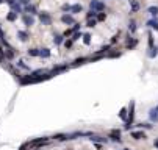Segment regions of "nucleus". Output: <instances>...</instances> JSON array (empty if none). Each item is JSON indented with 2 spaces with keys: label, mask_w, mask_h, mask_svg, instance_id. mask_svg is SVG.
Returning <instances> with one entry per match:
<instances>
[{
  "label": "nucleus",
  "mask_w": 158,
  "mask_h": 150,
  "mask_svg": "<svg viewBox=\"0 0 158 150\" xmlns=\"http://www.w3.org/2000/svg\"><path fill=\"white\" fill-rule=\"evenodd\" d=\"M156 109H158V106H156Z\"/></svg>",
  "instance_id": "obj_51"
},
{
  "label": "nucleus",
  "mask_w": 158,
  "mask_h": 150,
  "mask_svg": "<svg viewBox=\"0 0 158 150\" xmlns=\"http://www.w3.org/2000/svg\"><path fill=\"white\" fill-rule=\"evenodd\" d=\"M22 22H24L27 27H31V25L34 24V17H33L31 14H24V16H22Z\"/></svg>",
  "instance_id": "obj_7"
},
{
  "label": "nucleus",
  "mask_w": 158,
  "mask_h": 150,
  "mask_svg": "<svg viewBox=\"0 0 158 150\" xmlns=\"http://www.w3.org/2000/svg\"><path fill=\"white\" fill-rule=\"evenodd\" d=\"M63 39H64L63 34H55V38H53V44L60 45V44H63Z\"/></svg>",
  "instance_id": "obj_25"
},
{
  "label": "nucleus",
  "mask_w": 158,
  "mask_h": 150,
  "mask_svg": "<svg viewBox=\"0 0 158 150\" xmlns=\"http://www.w3.org/2000/svg\"><path fill=\"white\" fill-rule=\"evenodd\" d=\"M83 42H85L86 45L91 44V34H89V33H85V34H83Z\"/></svg>",
  "instance_id": "obj_31"
},
{
  "label": "nucleus",
  "mask_w": 158,
  "mask_h": 150,
  "mask_svg": "<svg viewBox=\"0 0 158 150\" xmlns=\"http://www.w3.org/2000/svg\"><path fill=\"white\" fill-rule=\"evenodd\" d=\"M17 38H19L21 41H27V39H28V33L24 31V30H19V31H17Z\"/></svg>",
  "instance_id": "obj_21"
},
{
  "label": "nucleus",
  "mask_w": 158,
  "mask_h": 150,
  "mask_svg": "<svg viewBox=\"0 0 158 150\" xmlns=\"http://www.w3.org/2000/svg\"><path fill=\"white\" fill-rule=\"evenodd\" d=\"M127 114H128V108H120V111H119V117L122 119V120H127Z\"/></svg>",
  "instance_id": "obj_22"
},
{
  "label": "nucleus",
  "mask_w": 158,
  "mask_h": 150,
  "mask_svg": "<svg viewBox=\"0 0 158 150\" xmlns=\"http://www.w3.org/2000/svg\"><path fill=\"white\" fill-rule=\"evenodd\" d=\"M0 39H5V34H3V30H2V27H0Z\"/></svg>",
  "instance_id": "obj_45"
},
{
  "label": "nucleus",
  "mask_w": 158,
  "mask_h": 150,
  "mask_svg": "<svg viewBox=\"0 0 158 150\" xmlns=\"http://www.w3.org/2000/svg\"><path fill=\"white\" fill-rule=\"evenodd\" d=\"M91 141H92V142H107V141H108V138H102V136H92L91 135V138H89Z\"/></svg>",
  "instance_id": "obj_19"
},
{
  "label": "nucleus",
  "mask_w": 158,
  "mask_h": 150,
  "mask_svg": "<svg viewBox=\"0 0 158 150\" xmlns=\"http://www.w3.org/2000/svg\"><path fill=\"white\" fill-rule=\"evenodd\" d=\"M61 22H63V24H66V25H74V24H75V19H74L72 14L64 13V14L61 16Z\"/></svg>",
  "instance_id": "obj_4"
},
{
  "label": "nucleus",
  "mask_w": 158,
  "mask_h": 150,
  "mask_svg": "<svg viewBox=\"0 0 158 150\" xmlns=\"http://www.w3.org/2000/svg\"><path fill=\"white\" fill-rule=\"evenodd\" d=\"M80 38H83L81 31H74V33H72V41H78Z\"/></svg>",
  "instance_id": "obj_30"
},
{
  "label": "nucleus",
  "mask_w": 158,
  "mask_h": 150,
  "mask_svg": "<svg viewBox=\"0 0 158 150\" xmlns=\"http://www.w3.org/2000/svg\"><path fill=\"white\" fill-rule=\"evenodd\" d=\"M34 150H41V148H39V147H36V148H34Z\"/></svg>",
  "instance_id": "obj_49"
},
{
  "label": "nucleus",
  "mask_w": 158,
  "mask_h": 150,
  "mask_svg": "<svg viewBox=\"0 0 158 150\" xmlns=\"http://www.w3.org/2000/svg\"><path fill=\"white\" fill-rule=\"evenodd\" d=\"M110 49H111V44H108V45H105V47H102L100 50H97V52L94 53V56H102V55H107V53L110 52Z\"/></svg>",
  "instance_id": "obj_10"
},
{
  "label": "nucleus",
  "mask_w": 158,
  "mask_h": 150,
  "mask_svg": "<svg viewBox=\"0 0 158 150\" xmlns=\"http://www.w3.org/2000/svg\"><path fill=\"white\" fill-rule=\"evenodd\" d=\"M89 9H94V11L100 13V11L105 9V5H103V2H100V0H91L89 2Z\"/></svg>",
  "instance_id": "obj_2"
},
{
  "label": "nucleus",
  "mask_w": 158,
  "mask_h": 150,
  "mask_svg": "<svg viewBox=\"0 0 158 150\" xmlns=\"http://www.w3.org/2000/svg\"><path fill=\"white\" fill-rule=\"evenodd\" d=\"M24 13H28V14H31V16H34V14H38V9H36V6L34 5H25V8H24Z\"/></svg>",
  "instance_id": "obj_8"
},
{
  "label": "nucleus",
  "mask_w": 158,
  "mask_h": 150,
  "mask_svg": "<svg viewBox=\"0 0 158 150\" xmlns=\"http://www.w3.org/2000/svg\"><path fill=\"white\" fill-rule=\"evenodd\" d=\"M2 61H3V56H2V55H0V63H2Z\"/></svg>",
  "instance_id": "obj_48"
},
{
  "label": "nucleus",
  "mask_w": 158,
  "mask_h": 150,
  "mask_svg": "<svg viewBox=\"0 0 158 150\" xmlns=\"http://www.w3.org/2000/svg\"><path fill=\"white\" fill-rule=\"evenodd\" d=\"M89 61V58H85V56H81V58H77L75 61L72 63V67H77V66H81V64H85V63H88Z\"/></svg>",
  "instance_id": "obj_14"
},
{
  "label": "nucleus",
  "mask_w": 158,
  "mask_h": 150,
  "mask_svg": "<svg viewBox=\"0 0 158 150\" xmlns=\"http://www.w3.org/2000/svg\"><path fill=\"white\" fill-rule=\"evenodd\" d=\"M117 39H119V34L113 36V38H111V42H110V44H116V42H117Z\"/></svg>",
  "instance_id": "obj_42"
},
{
  "label": "nucleus",
  "mask_w": 158,
  "mask_h": 150,
  "mask_svg": "<svg viewBox=\"0 0 158 150\" xmlns=\"http://www.w3.org/2000/svg\"><path fill=\"white\" fill-rule=\"evenodd\" d=\"M49 142V138H38V139H33L28 142V145H44V144H47Z\"/></svg>",
  "instance_id": "obj_6"
},
{
  "label": "nucleus",
  "mask_w": 158,
  "mask_h": 150,
  "mask_svg": "<svg viewBox=\"0 0 158 150\" xmlns=\"http://www.w3.org/2000/svg\"><path fill=\"white\" fill-rule=\"evenodd\" d=\"M96 24H97V19H88L86 21V27H89V28L96 27Z\"/></svg>",
  "instance_id": "obj_29"
},
{
  "label": "nucleus",
  "mask_w": 158,
  "mask_h": 150,
  "mask_svg": "<svg viewBox=\"0 0 158 150\" xmlns=\"http://www.w3.org/2000/svg\"><path fill=\"white\" fill-rule=\"evenodd\" d=\"M17 2H19L21 5H28V3H30V0H17Z\"/></svg>",
  "instance_id": "obj_43"
},
{
  "label": "nucleus",
  "mask_w": 158,
  "mask_h": 150,
  "mask_svg": "<svg viewBox=\"0 0 158 150\" xmlns=\"http://www.w3.org/2000/svg\"><path fill=\"white\" fill-rule=\"evenodd\" d=\"M138 127H139V128H146V130H150V128H152L150 124H138Z\"/></svg>",
  "instance_id": "obj_37"
},
{
  "label": "nucleus",
  "mask_w": 158,
  "mask_h": 150,
  "mask_svg": "<svg viewBox=\"0 0 158 150\" xmlns=\"http://www.w3.org/2000/svg\"><path fill=\"white\" fill-rule=\"evenodd\" d=\"M96 19H97V22H103L105 19H107V14L100 11V13H97V17H96Z\"/></svg>",
  "instance_id": "obj_28"
},
{
  "label": "nucleus",
  "mask_w": 158,
  "mask_h": 150,
  "mask_svg": "<svg viewBox=\"0 0 158 150\" xmlns=\"http://www.w3.org/2000/svg\"><path fill=\"white\" fill-rule=\"evenodd\" d=\"M61 9H63V11H71V5H69V3H64V5L61 6Z\"/></svg>",
  "instance_id": "obj_40"
},
{
  "label": "nucleus",
  "mask_w": 158,
  "mask_h": 150,
  "mask_svg": "<svg viewBox=\"0 0 158 150\" xmlns=\"http://www.w3.org/2000/svg\"><path fill=\"white\" fill-rule=\"evenodd\" d=\"M11 9H13V11H16L17 14H19V13H24V8H22V5H21L19 2H17V3H13V5H11Z\"/></svg>",
  "instance_id": "obj_20"
},
{
  "label": "nucleus",
  "mask_w": 158,
  "mask_h": 150,
  "mask_svg": "<svg viewBox=\"0 0 158 150\" xmlns=\"http://www.w3.org/2000/svg\"><path fill=\"white\" fill-rule=\"evenodd\" d=\"M17 66H19V67L21 69H25V70H30V67H28V66H27L22 60H19V61H17Z\"/></svg>",
  "instance_id": "obj_33"
},
{
  "label": "nucleus",
  "mask_w": 158,
  "mask_h": 150,
  "mask_svg": "<svg viewBox=\"0 0 158 150\" xmlns=\"http://www.w3.org/2000/svg\"><path fill=\"white\" fill-rule=\"evenodd\" d=\"M72 33H74V30H72V28H67V30L63 33V36H64V38H67V36H71Z\"/></svg>",
  "instance_id": "obj_38"
},
{
  "label": "nucleus",
  "mask_w": 158,
  "mask_h": 150,
  "mask_svg": "<svg viewBox=\"0 0 158 150\" xmlns=\"http://www.w3.org/2000/svg\"><path fill=\"white\" fill-rule=\"evenodd\" d=\"M135 100H130V105H128V114H127V120H125V130H130L133 127V120H135Z\"/></svg>",
  "instance_id": "obj_1"
},
{
  "label": "nucleus",
  "mask_w": 158,
  "mask_h": 150,
  "mask_svg": "<svg viewBox=\"0 0 158 150\" xmlns=\"http://www.w3.org/2000/svg\"><path fill=\"white\" fill-rule=\"evenodd\" d=\"M28 55L30 56H39V49H30L28 50Z\"/></svg>",
  "instance_id": "obj_34"
},
{
  "label": "nucleus",
  "mask_w": 158,
  "mask_h": 150,
  "mask_svg": "<svg viewBox=\"0 0 158 150\" xmlns=\"http://www.w3.org/2000/svg\"><path fill=\"white\" fill-rule=\"evenodd\" d=\"M39 56H41V58H49V56H50V50L49 49H41L39 50Z\"/></svg>",
  "instance_id": "obj_26"
},
{
  "label": "nucleus",
  "mask_w": 158,
  "mask_h": 150,
  "mask_svg": "<svg viewBox=\"0 0 158 150\" xmlns=\"http://www.w3.org/2000/svg\"><path fill=\"white\" fill-rule=\"evenodd\" d=\"M149 117H150L152 122H158V109L156 108H152L149 111Z\"/></svg>",
  "instance_id": "obj_13"
},
{
  "label": "nucleus",
  "mask_w": 158,
  "mask_h": 150,
  "mask_svg": "<svg viewBox=\"0 0 158 150\" xmlns=\"http://www.w3.org/2000/svg\"><path fill=\"white\" fill-rule=\"evenodd\" d=\"M67 69H69L67 66H57V67H53V70L50 73H52V77H53V75H58L60 72H64V70H67Z\"/></svg>",
  "instance_id": "obj_12"
},
{
  "label": "nucleus",
  "mask_w": 158,
  "mask_h": 150,
  "mask_svg": "<svg viewBox=\"0 0 158 150\" xmlns=\"http://www.w3.org/2000/svg\"><path fill=\"white\" fill-rule=\"evenodd\" d=\"M147 13L150 14V16H153V17H156V16H158V6H156V5L149 6V8H147Z\"/></svg>",
  "instance_id": "obj_18"
},
{
  "label": "nucleus",
  "mask_w": 158,
  "mask_h": 150,
  "mask_svg": "<svg viewBox=\"0 0 158 150\" xmlns=\"http://www.w3.org/2000/svg\"><path fill=\"white\" fill-rule=\"evenodd\" d=\"M27 147H28V142H25V144H22L19 150H27Z\"/></svg>",
  "instance_id": "obj_44"
},
{
  "label": "nucleus",
  "mask_w": 158,
  "mask_h": 150,
  "mask_svg": "<svg viewBox=\"0 0 158 150\" xmlns=\"http://www.w3.org/2000/svg\"><path fill=\"white\" fill-rule=\"evenodd\" d=\"M0 3H3V0H0Z\"/></svg>",
  "instance_id": "obj_50"
},
{
  "label": "nucleus",
  "mask_w": 158,
  "mask_h": 150,
  "mask_svg": "<svg viewBox=\"0 0 158 150\" xmlns=\"http://www.w3.org/2000/svg\"><path fill=\"white\" fill-rule=\"evenodd\" d=\"M128 31L130 33H135L136 31V22L133 21V19H130V22H128Z\"/></svg>",
  "instance_id": "obj_24"
},
{
  "label": "nucleus",
  "mask_w": 158,
  "mask_h": 150,
  "mask_svg": "<svg viewBox=\"0 0 158 150\" xmlns=\"http://www.w3.org/2000/svg\"><path fill=\"white\" fill-rule=\"evenodd\" d=\"M108 138L111 141H114V142H122V139H120V131L119 130H111L110 135H108Z\"/></svg>",
  "instance_id": "obj_5"
},
{
  "label": "nucleus",
  "mask_w": 158,
  "mask_h": 150,
  "mask_svg": "<svg viewBox=\"0 0 158 150\" xmlns=\"http://www.w3.org/2000/svg\"><path fill=\"white\" fill-rule=\"evenodd\" d=\"M83 11V6H81V3H75V5H72L71 6V14H77V13H81Z\"/></svg>",
  "instance_id": "obj_11"
},
{
  "label": "nucleus",
  "mask_w": 158,
  "mask_h": 150,
  "mask_svg": "<svg viewBox=\"0 0 158 150\" xmlns=\"http://www.w3.org/2000/svg\"><path fill=\"white\" fill-rule=\"evenodd\" d=\"M6 19H8V21H10V22H14V21H17V13H16V11H13V9H11V11L8 13Z\"/></svg>",
  "instance_id": "obj_23"
},
{
  "label": "nucleus",
  "mask_w": 158,
  "mask_h": 150,
  "mask_svg": "<svg viewBox=\"0 0 158 150\" xmlns=\"http://www.w3.org/2000/svg\"><path fill=\"white\" fill-rule=\"evenodd\" d=\"M130 5H132V11L136 13L138 9H139V3L136 2V0H130Z\"/></svg>",
  "instance_id": "obj_27"
},
{
  "label": "nucleus",
  "mask_w": 158,
  "mask_h": 150,
  "mask_svg": "<svg viewBox=\"0 0 158 150\" xmlns=\"http://www.w3.org/2000/svg\"><path fill=\"white\" fill-rule=\"evenodd\" d=\"M136 44H138V39H135V38H130V39L127 41V44H125V47L132 50V49H135V47H136Z\"/></svg>",
  "instance_id": "obj_16"
},
{
  "label": "nucleus",
  "mask_w": 158,
  "mask_h": 150,
  "mask_svg": "<svg viewBox=\"0 0 158 150\" xmlns=\"http://www.w3.org/2000/svg\"><path fill=\"white\" fill-rule=\"evenodd\" d=\"M149 49H150V47H153V36H152V33L150 31H149Z\"/></svg>",
  "instance_id": "obj_35"
},
{
  "label": "nucleus",
  "mask_w": 158,
  "mask_h": 150,
  "mask_svg": "<svg viewBox=\"0 0 158 150\" xmlns=\"http://www.w3.org/2000/svg\"><path fill=\"white\" fill-rule=\"evenodd\" d=\"M132 138L139 141V139H146V133L143 130H138V131H132Z\"/></svg>",
  "instance_id": "obj_9"
},
{
  "label": "nucleus",
  "mask_w": 158,
  "mask_h": 150,
  "mask_svg": "<svg viewBox=\"0 0 158 150\" xmlns=\"http://www.w3.org/2000/svg\"><path fill=\"white\" fill-rule=\"evenodd\" d=\"M153 145H155V147H156V148H158V138H156V139H155V142H153Z\"/></svg>",
  "instance_id": "obj_47"
},
{
  "label": "nucleus",
  "mask_w": 158,
  "mask_h": 150,
  "mask_svg": "<svg viewBox=\"0 0 158 150\" xmlns=\"http://www.w3.org/2000/svg\"><path fill=\"white\" fill-rule=\"evenodd\" d=\"M119 56H120L119 52H111V53H108V58H119Z\"/></svg>",
  "instance_id": "obj_36"
},
{
  "label": "nucleus",
  "mask_w": 158,
  "mask_h": 150,
  "mask_svg": "<svg viewBox=\"0 0 158 150\" xmlns=\"http://www.w3.org/2000/svg\"><path fill=\"white\" fill-rule=\"evenodd\" d=\"M72 44H74V41H72V39H67L66 42H64V47H66V49H71Z\"/></svg>",
  "instance_id": "obj_39"
},
{
  "label": "nucleus",
  "mask_w": 158,
  "mask_h": 150,
  "mask_svg": "<svg viewBox=\"0 0 158 150\" xmlns=\"http://www.w3.org/2000/svg\"><path fill=\"white\" fill-rule=\"evenodd\" d=\"M80 27H81V25L75 22V24H74V27H72V30H74V31H78V30H80Z\"/></svg>",
  "instance_id": "obj_41"
},
{
  "label": "nucleus",
  "mask_w": 158,
  "mask_h": 150,
  "mask_svg": "<svg viewBox=\"0 0 158 150\" xmlns=\"http://www.w3.org/2000/svg\"><path fill=\"white\" fill-rule=\"evenodd\" d=\"M156 55H158V47H156V45L150 47V49H149V52H147V56H149V58H155Z\"/></svg>",
  "instance_id": "obj_17"
},
{
  "label": "nucleus",
  "mask_w": 158,
  "mask_h": 150,
  "mask_svg": "<svg viewBox=\"0 0 158 150\" xmlns=\"http://www.w3.org/2000/svg\"><path fill=\"white\" fill-rule=\"evenodd\" d=\"M147 27H149V28H153L155 31H158V19H156V17L150 19V21L147 22Z\"/></svg>",
  "instance_id": "obj_15"
},
{
  "label": "nucleus",
  "mask_w": 158,
  "mask_h": 150,
  "mask_svg": "<svg viewBox=\"0 0 158 150\" xmlns=\"http://www.w3.org/2000/svg\"><path fill=\"white\" fill-rule=\"evenodd\" d=\"M3 2H6L8 5H13V3H16V0H3Z\"/></svg>",
  "instance_id": "obj_46"
},
{
  "label": "nucleus",
  "mask_w": 158,
  "mask_h": 150,
  "mask_svg": "<svg viewBox=\"0 0 158 150\" xmlns=\"http://www.w3.org/2000/svg\"><path fill=\"white\" fill-rule=\"evenodd\" d=\"M97 17V11H94V9H89V13L86 14V19H96Z\"/></svg>",
  "instance_id": "obj_32"
},
{
  "label": "nucleus",
  "mask_w": 158,
  "mask_h": 150,
  "mask_svg": "<svg viewBox=\"0 0 158 150\" xmlns=\"http://www.w3.org/2000/svg\"><path fill=\"white\" fill-rule=\"evenodd\" d=\"M38 16H39V21H41V24L42 25H52V16L49 14V13H45V11H42V13H38Z\"/></svg>",
  "instance_id": "obj_3"
}]
</instances>
